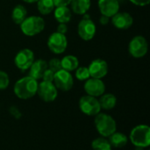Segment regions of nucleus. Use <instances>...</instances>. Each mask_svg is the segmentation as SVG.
I'll return each mask as SVG.
<instances>
[{
    "instance_id": "obj_30",
    "label": "nucleus",
    "mask_w": 150,
    "mask_h": 150,
    "mask_svg": "<svg viewBox=\"0 0 150 150\" xmlns=\"http://www.w3.org/2000/svg\"><path fill=\"white\" fill-rule=\"evenodd\" d=\"M57 33H60L62 34H65L68 32V26L64 23H59V25L57 26Z\"/></svg>"
},
{
    "instance_id": "obj_1",
    "label": "nucleus",
    "mask_w": 150,
    "mask_h": 150,
    "mask_svg": "<svg viewBox=\"0 0 150 150\" xmlns=\"http://www.w3.org/2000/svg\"><path fill=\"white\" fill-rule=\"evenodd\" d=\"M38 82L30 76L18 80L14 84V93L20 99H29L37 94Z\"/></svg>"
},
{
    "instance_id": "obj_31",
    "label": "nucleus",
    "mask_w": 150,
    "mask_h": 150,
    "mask_svg": "<svg viewBox=\"0 0 150 150\" xmlns=\"http://www.w3.org/2000/svg\"><path fill=\"white\" fill-rule=\"evenodd\" d=\"M134 4L138 6H146L149 4L150 0H130Z\"/></svg>"
},
{
    "instance_id": "obj_11",
    "label": "nucleus",
    "mask_w": 150,
    "mask_h": 150,
    "mask_svg": "<svg viewBox=\"0 0 150 150\" xmlns=\"http://www.w3.org/2000/svg\"><path fill=\"white\" fill-rule=\"evenodd\" d=\"M34 62V54L29 48H24L16 54L14 62L17 68L21 70L28 69Z\"/></svg>"
},
{
    "instance_id": "obj_14",
    "label": "nucleus",
    "mask_w": 150,
    "mask_h": 150,
    "mask_svg": "<svg viewBox=\"0 0 150 150\" xmlns=\"http://www.w3.org/2000/svg\"><path fill=\"white\" fill-rule=\"evenodd\" d=\"M112 23L120 30H127L132 26L134 18L128 12H117L112 17Z\"/></svg>"
},
{
    "instance_id": "obj_16",
    "label": "nucleus",
    "mask_w": 150,
    "mask_h": 150,
    "mask_svg": "<svg viewBox=\"0 0 150 150\" xmlns=\"http://www.w3.org/2000/svg\"><path fill=\"white\" fill-rule=\"evenodd\" d=\"M29 69H30L29 76L35 80H39L42 78L44 72L48 69L47 62L45 60L39 59L37 61H34Z\"/></svg>"
},
{
    "instance_id": "obj_23",
    "label": "nucleus",
    "mask_w": 150,
    "mask_h": 150,
    "mask_svg": "<svg viewBox=\"0 0 150 150\" xmlns=\"http://www.w3.org/2000/svg\"><path fill=\"white\" fill-rule=\"evenodd\" d=\"M37 7L40 13L42 15H47L54 10L55 5L54 0H38Z\"/></svg>"
},
{
    "instance_id": "obj_26",
    "label": "nucleus",
    "mask_w": 150,
    "mask_h": 150,
    "mask_svg": "<svg viewBox=\"0 0 150 150\" xmlns=\"http://www.w3.org/2000/svg\"><path fill=\"white\" fill-rule=\"evenodd\" d=\"M47 68L52 70L53 72H57L62 69V64H61V60L58 58H53L47 62Z\"/></svg>"
},
{
    "instance_id": "obj_34",
    "label": "nucleus",
    "mask_w": 150,
    "mask_h": 150,
    "mask_svg": "<svg viewBox=\"0 0 150 150\" xmlns=\"http://www.w3.org/2000/svg\"><path fill=\"white\" fill-rule=\"evenodd\" d=\"M122 1H125V0H118V2L120 3V2H122Z\"/></svg>"
},
{
    "instance_id": "obj_25",
    "label": "nucleus",
    "mask_w": 150,
    "mask_h": 150,
    "mask_svg": "<svg viewBox=\"0 0 150 150\" xmlns=\"http://www.w3.org/2000/svg\"><path fill=\"white\" fill-rule=\"evenodd\" d=\"M76 77L80 81H85L91 77L88 68L86 67H78L76 69Z\"/></svg>"
},
{
    "instance_id": "obj_9",
    "label": "nucleus",
    "mask_w": 150,
    "mask_h": 150,
    "mask_svg": "<svg viewBox=\"0 0 150 150\" xmlns=\"http://www.w3.org/2000/svg\"><path fill=\"white\" fill-rule=\"evenodd\" d=\"M54 84L60 91H69L72 89L74 85V80L70 72L66 71L64 69H61L54 73Z\"/></svg>"
},
{
    "instance_id": "obj_17",
    "label": "nucleus",
    "mask_w": 150,
    "mask_h": 150,
    "mask_svg": "<svg viewBox=\"0 0 150 150\" xmlns=\"http://www.w3.org/2000/svg\"><path fill=\"white\" fill-rule=\"evenodd\" d=\"M91 0H72L70 3L71 10L75 14L83 15L91 8Z\"/></svg>"
},
{
    "instance_id": "obj_21",
    "label": "nucleus",
    "mask_w": 150,
    "mask_h": 150,
    "mask_svg": "<svg viewBox=\"0 0 150 150\" xmlns=\"http://www.w3.org/2000/svg\"><path fill=\"white\" fill-rule=\"evenodd\" d=\"M26 16H27V11L24 5L18 4L13 8L11 12V18L15 24L20 25L25 19Z\"/></svg>"
},
{
    "instance_id": "obj_6",
    "label": "nucleus",
    "mask_w": 150,
    "mask_h": 150,
    "mask_svg": "<svg viewBox=\"0 0 150 150\" xmlns=\"http://www.w3.org/2000/svg\"><path fill=\"white\" fill-rule=\"evenodd\" d=\"M83 15V18L78 24L77 33L79 37L83 40H91L96 34V25L89 15H86V13Z\"/></svg>"
},
{
    "instance_id": "obj_32",
    "label": "nucleus",
    "mask_w": 150,
    "mask_h": 150,
    "mask_svg": "<svg viewBox=\"0 0 150 150\" xmlns=\"http://www.w3.org/2000/svg\"><path fill=\"white\" fill-rule=\"evenodd\" d=\"M99 22H100V24L101 25H107L108 23H109V18L108 17H106V16H104V15H102L101 17H100V18H99Z\"/></svg>"
},
{
    "instance_id": "obj_24",
    "label": "nucleus",
    "mask_w": 150,
    "mask_h": 150,
    "mask_svg": "<svg viewBox=\"0 0 150 150\" xmlns=\"http://www.w3.org/2000/svg\"><path fill=\"white\" fill-rule=\"evenodd\" d=\"M91 148L93 150H112V147L109 141L105 137H99L95 139L91 142Z\"/></svg>"
},
{
    "instance_id": "obj_7",
    "label": "nucleus",
    "mask_w": 150,
    "mask_h": 150,
    "mask_svg": "<svg viewBox=\"0 0 150 150\" xmlns=\"http://www.w3.org/2000/svg\"><path fill=\"white\" fill-rule=\"evenodd\" d=\"M149 44L147 40L143 36H135L134 37L128 47L130 54L134 58H142L148 53Z\"/></svg>"
},
{
    "instance_id": "obj_33",
    "label": "nucleus",
    "mask_w": 150,
    "mask_h": 150,
    "mask_svg": "<svg viewBox=\"0 0 150 150\" xmlns=\"http://www.w3.org/2000/svg\"><path fill=\"white\" fill-rule=\"evenodd\" d=\"M24 2H25V3H29V4H32V3H35V2H37L38 0H23Z\"/></svg>"
},
{
    "instance_id": "obj_2",
    "label": "nucleus",
    "mask_w": 150,
    "mask_h": 150,
    "mask_svg": "<svg viewBox=\"0 0 150 150\" xmlns=\"http://www.w3.org/2000/svg\"><path fill=\"white\" fill-rule=\"evenodd\" d=\"M94 124L98 134L103 137H109L117 130L115 120L106 113L99 112L95 116Z\"/></svg>"
},
{
    "instance_id": "obj_28",
    "label": "nucleus",
    "mask_w": 150,
    "mask_h": 150,
    "mask_svg": "<svg viewBox=\"0 0 150 150\" xmlns=\"http://www.w3.org/2000/svg\"><path fill=\"white\" fill-rule=\"evenodd\" d=\"M54 72H53L52 70H50L49 69H47L43 76H42V80L44 82H50V83H53L54 82Z\"/></svg>"
},
{
    "instance_id": "obj_12",
    "label": "nucleus",
    "mask_w": 150,
    "mask_h": 150,
    "mask_svg": "<svg viewBox=\"0 0 150 150\" xmlns=\"http://www.w3.org/2000/svg\"><path fill=\"white\" fill-rule=\"evenodd\" d=\"M84 91L89 96L100 97L105 93V85L101 79L98 78H89L84 83Z\"/></svg>"
},
{
    "instance_id": "obj_22",
    "label": "nucleus",
    "mask_w": 150,
    "mask_h": 150,
    "mask_svg": "<svg viewBox=\"0 0 150 150\" xmlns=\"http://www.w3.org/2000/svg\"><path fill=\"white\" fill-rule=\"evenodd\" d=\"M100 97L101 98L98 101L101 108H103L104 110H112L115 107L117 104V98L113 94L107 93V94H103Z\"/></svg>"
},
{
    "instance_id": "obj_10",
    "label": "nucleus",
    "mask_w": 150,
    "mask_h": 150,
    "mask_svg": "<svg viewBox=\"0 0 150 150\" xmlns=\"http://www.w3.org/2000/svg\"><path fill=\"white\" fill-rule=\"evenodd\" d=\"M37 93L40 99L45 102H53L56 99L58 91L57 88L53 83L42 81L38 84Z\"/></svg>"
},
{
    "instance_id": "obj_29",
    "label": "nucleus",
    "mask_w": 150,
    "mask_h": 150,
    "mask_svg": "<svg viewBox=\"0 0 150 150\" xmlns=\"http://www.w3.org/2000/svg\"><path fill=\"white\" fill-rule=\"evenodd\" d=\"M72 0H54V5L55 7H59V6H68L69 4H70Z\"/></svg>"
},
{
    "instance_id": "obj_18",
    "label": "nucleus",
    "mask_w": 150,
    "mask_h": 150,
    "mask_svg": "<svg viewBox=\"0 0 150 150\" xmlns=\"http://www.w3.org/2000/svg\"><path fill=\"white\" fill-rule=\"evenodd\" d=\"M109 142L112 145V148H116V149H120L125 147L127 142H128V138L126 134H122V133H118V132H114L112 134H111L109 136Z\"/></svg>"
},
{
    "instance_id": "obj_4",
    "label": "nucleus",
    "mask_w": 150,
    "mask_h": 150,
    "mask_svg": "<svg viewBox=\"0 0 150 150\" xmlns=\"http://www.w3.org/2000/svg\"><path fill=\"white\" fill-rule=\"evenodd\" d=\"M22 33L26 36H34L41 33L45 28V21L40 16H31L20 24Z\"/></svg>"
},
{
    "instance_id": "obj_13",
    "label": "nucleus",
    "mask_w": 150,
    "mask_h": 150,
    "mask_svg": "<svg viewBox=\"0 0 150 150\" xmlns=\"http://www.w3.org/2000/svg\"><path fill=\"white\" fill-rule=\"evenodd\" d=\"M88 69L91 77L102 79L108 73V64L105 60L96 59L91 62Z\"/></svg>"
},
{
    "instance_id": "obj_3",
    "label": "nucleus",
    "mask_w": 150,
    "mask_h": 150,
    "mask_svg": "<svg viewBox=\"0 0 150 150\" xmlns=\"http://www.w3.org/2000/svg\"><path fill=\"white\" fill-rule=\"evenodd\" d=\"M129 139L135 147L147 148L150 145V128L147 125H139L134 127Z\"/></svg>"
},
{
    "instance_id": "obj_15",
    "label": "nucleus",
    "mask_w": 150,
    "mask_h": 150,
    "mask_svg": "<svg viewBox=\"0 0 150 150\" xmlns=\"http://www.w3.org/2000/svg\"><path fill=\"white\" fill-rule=\"evenodd\" d=\"M98 8L102 15L112 18L120 10L118 0H98Z\"/></svg>"
},
{
    "instance_id": "obj_20",
    "label": "nucleus",
    "mask_w": 150,
    "mask_h": 150,
    "mask_svg": "<svg viewBox=\"0 0 150 150\" xmlns=\"http://www.w3.org/2000/svg\"><path fill=\"white\" fill-rule=\"evenodd\" d=\"M62 69L71 72L73 70H76L79 66V61L78 59L74 55H66L61 60Z\"/></svg>"
},
{
    "instance_id": "obj_27",
    "label": "nucleus",
    "mask_w": 150,
    "mask_h": 150,
    "mask_svg": "<svg viewBox=\"0 0 150 150\" xmlns=\"http://www.w3.org/2000/svg\"><path fill=\"white\" fill-rule=\"evenodd\" d=\"M10 83V78L6 72L0 70V90H5Z\"/></svg>"
},
{
    "instance_id": "obj_19",
    "label": "nucleus",
    "mask_w": 150,
    "mask_h": 150,
    "mask_svg": "<svg viewBox=\"0 0 150 150\" xmlns=\"http://www.w3.org/2000/svg\"><path fill=\"white\" fill-rule=\"evenodd\" d=\"M71 17V11L67 6H59L54 10V18L59 23L67 24L70 21Z\"/></svg>"
},
{
    "instance_id": "obj_8",
    "label": "nucleus",
    "mask_w": 150,
    "mask_h": 150,
    "mask_svg": "<svg viewBox=\"0 0 150 150\" xmlns=\"http://www.w3.org/2000/svg\"><path fill=\"white\" fill-rule=\"evenodd\" d=\"M67 46H68V40L66 36L57 32L52 33L47 40L48 48L50 49L51 52L56 54H62L66 50Z\"/></svg>"
},
{
    "instance_id": "obj_5",
    "label": "nucleus",
    "mask_w": 150,
    "mask_h": 150,
    "mask_svg": "<svg viewBox=\"0 0 150 150\" xmlns=\"http://www.w3.org/2000/svg\"><path fill=\"white\" fill-rule=\"evenodd\" d=\"M79 107L83 113L88 116H96L101 111L99 101L92 96H83L79 100Z\"/></svg>"
}]
</instances>
